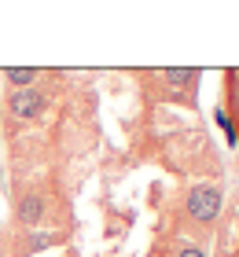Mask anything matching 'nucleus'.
Instances as JSON below:
<instances>
[{"instance_id": "4", "label": "nucleus", "mask_w": 239, "mask_h": 257, "mask_svg": "<svg viewBox=\"0 0 239 257\" xmlns=\"http://www.w3.org/2000/svg\"><path fill=\"white\" fill-rule=\"evenodd\" d=\"M158 77L166 81L170 88H184V92H195L202 74L199 70H188V66H173V70H158Z\"/></svg>"}, {"instance_id": "2", "label": "nucleus", "mask_w": 239, "mask_h": 257, "mask_svg": "<svg viewBox=\"0 0 239 257\" xmlns=\"http://www.w3.org/2000/svg\"><path fill=\"white\" fill-rule=\"evenodd\" d=\"M44 110H48V96H44L37 85H30V88H11V92H8V114H11V118H19V121H37Z\"/></svg>"}, {"instance_id": "7", "label": "nucleus", "mask_w": 239, "mask_h": 257, "mask_svg": "<svg viewBox=\"0 0 239 257\" xmlns=\"http://www.w3.org/2000/svg\"><path fill=\"white\" fill-rule=\"evenodd\" d=\"M170 257H210V253L202 250V246H195V242H177Z\"/></svg>"}, {"instance_id": "6", "label": "nucleus", "mask_w": 239, "mask_h": 257, "mask_svg": "<svg viewBox=\"0 0 239 257\" xmlns=\"http://www.w3.org/2000/svg\"><path fill=\"white\" fill-rule=\"evenodd\" d=\"M37 77H41V70H33V66H8L4 70V81L11 88H30Z\"/></svg>"}, {"instance_id": "1", "label": "nucleus", "mask_w": 239, "mask_h": 257, "mask_svg": "<svg viewBox=\"0 0 239 257\" xmlns=\"http://www.w3.org/2000/svg\"><path fill=\"white\" fill-rule=\"evenodd\" d=\"M221 206H224V195L213 184H199L184 195V217L191 228H213V220L221 217Z\"/></svg>"}, {"instance_id": "8", "label": "nucleus", "mask_w": 239, "mask_h": 257, "mask_svg": "<svg viewBox=\"0 0 239 257\" xmlns=\"http://www.w3.org/2000/svg\"><path fill=\"white\" fill-rule=\"evenodd\" d=\"M224 85H232V110L239 118V74H235V70H232V74H224Z\"/></svg>"}, {"instance_id": "3", "label": "nucleus", "mask_w": 239, "mask_h": 257, "mask_svg": "<svg viewBox=\"0 0 239 257\" xmlns=\"http://www.w3.org/2000/svg\"><path fill=\"white\" fill-rule=\"evenodd\" d=\"M48 213V202L41 195H19V202H15V220H19V228H37V220Z\"/></svg>"}, {"instance_id": "5", "label": "nucleus", "mask_w": 239, "mask_h": 257, "mask_svg": "<svg viewBox=\"0 0 239 257\" xmlns=\"http://www.w3.org/2000/svg\"><path fill=\"white\" fill-rule=\"evenodd\" d=\"M52 242H55V235H48V231H37V228H26V231L19 235L15 253H19V257H30V253L44 250V246H52Z\"/></svg>"}]
</instances>
